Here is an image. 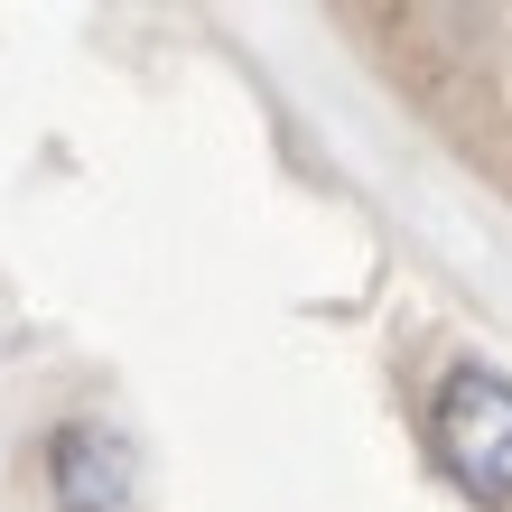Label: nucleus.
I'll use <instances>...</instances> for the list:
<instances>
[{
    "mask_svg": "<svg viewBox=\"0 0 512 512\" xmlns=\"http://www.w3.org/2000/svg\"><path fill=\"white\" fill-rule=\"evenodd\" d=\"M438 122L457 131L475 159H494L503 168V149H512V94H494V84H475L466 103H438Z\"/></svg>",
    "mask_w": 512,
    "mask_h": 512,
    "instance_id": "obj_3",
    "label": "nucleus"
},
{
    "mask_svg": "<svg viewBox=\"0 0 512 512\" xmlns=\"http://www.w3.org/2000/svg\"><path fill=\"white\" fill-rule=\"evenodd\" d=\"M419 447H429L438 485H457L485 512H512V373L485 364V354H457V364L429 382Z\"/></svg>",
    "mask_w": 512,
    "mask_h": 512,
    "instance_id": "obj_1",
    "label": "nucleus"
},
{
    "mask_svg": "<svg viewBox=\"0 0 512 512\" xmlns=\"http://www.w3.org/2000/svg\"><path fill=\"white\" fill-rule=\"evenodd\" d=\"M47 494L56 512H140V457L112 419H66L47 438Z\"/></svg>",
    "mask_w": 512,
    "mask_h": 512,
    "instance_id": "obj_2",
    "label": "nucleus"
}]
</instances>
